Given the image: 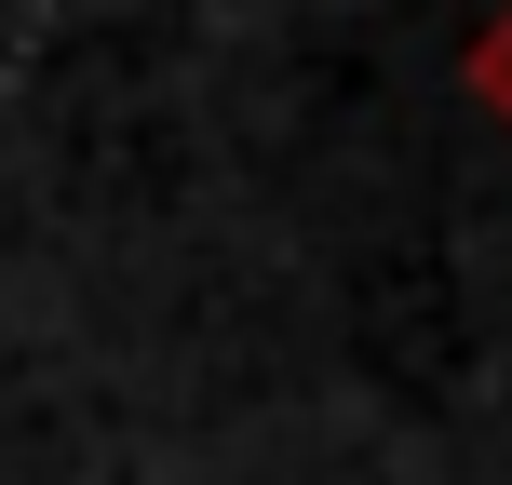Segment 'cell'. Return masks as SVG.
Returning a JSON list of instances; mask_svg holds the SVG:
<instances>
[{
  "label": "cell",
  "instance_id": "6da1fadb",
  "mask_svg": "<svg viewBox=\"0 0 512 485\" xmlns=\"http://www.w3.org/2000/svg\"><path fill=\"white\" fill-rule=\"evenodd\" d=\"M459 95L512 135V0H486V14H472V41H459Z\"/></svg>",
  "mask_w": 512,
  "mask_h": 485
}]
</instances>
